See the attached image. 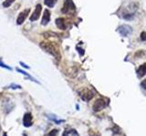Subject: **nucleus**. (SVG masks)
Here are the masks:
<instances>
[{
    "mask_svg": "<svg viewBox=\"0 0 146 136\" xmlns=\"http://www.w3.org/2000/svg\"><path fill=\"white\" fill-rule=\"evenodd\" d=\"M40 47L42 48L44 51H46L47 53L51 54V56H54L55 58L57 59V60H60L61 54H60V53H59L58 48L53 43L42 42V43H40Z\"/></svg>",
    "mask_w": 146,
    "mask_h": 136,
    "instance_id": "1",
    "label": "nucleus"
},
{
    "mask_svg": "<svg viewBox=\"0 0 146 136\" xmlns=\"http://www.w3.org/2000/svg\"><path fill=\"white\" fill-rule=\"evenodd\" d=\"M80 96L82 100H83V101L88 102V101H90V100L92 99V97L94 96V94H93L92 91H90V89L84 88L80 92Z\"/></svg>",
    "mask_w": 146,
    "mask_h": 136,
    "instance_id": "2",
    "label": "nucleus"
},
{
    "mask_svg": "<svg viewBox=\"0 0 146 136\" xmlns=\"http://www.w3.org/2000/svg\"><path fill=\"white\" fill-rule=\"evenodd\" d=\"M106 106H107V102L105 101L104 99L100 98L95 101V103L93 104V110L95 112H99L100 110H102V109L105 108Z\"/></svg>",
    "mask_w": 146,
    "mask_h": 136,
    "instance_id": "3",
    "label": "nucleus"
},
{
    "mask_svg": "<svg viewBox=\"0 0 146 136\" xmlns=\"http://www.w3.org/2000/svg\"><path fill=\"white\" fill-rule=\"evenodd\" d=\"M118 31H119V33L121 34V36L126 37V36L130 35L132 33V28L128 25H122L118 28Z\"/></svg>",
    "mask_w": 146,
    "mask_h": 136,
    "instance_id": "4",
    "label": "nucleus"
},
{
    "mask_svg": "<svg viewBox=\"0 0 146 136\" xmlns=\"http://www.w3.org/2000/svg\"><path fill=\"white\" fill-rule=\"evenodd\" d=\"M41 11H42V7H41V5L40 4H38L36 6V8H35V10L34 12L31 14V16H30V21L31 22H35L39 18L40 15H41Z\"/></svg>",
    "mask_w": 146,
    "mask_h": 136,
    "instance_id": "5",
    "label": "nucleus"
},
{
    "mask_svg": "<svg viewBox=\"0 0 146 136\" xmlns=\"http://www.w3.org/2000/svg\"><path fill=\"white\" fill-rule=\"evenodd\" d=\"M70 9L71 10H75V5L73 4L72 0H66L65 3H64V6L61 9V12L64 14H67Z\"/></svg>",
    "mask_w": 146,
    "mask_h": 136,
    "instance_id": "6",
    "label": "nucleus"
},
{
    "mask_svg": "<svg viewBox=\"0 0 146 136\" xmlns=\"http://www.w3.org/2000/svg\"><path fill=\"white\" fill-rule=\"evenodd\" d=\"M29 9H26V10L22 11L19 15H18L17 18V25H22L23 23L25 22V20L27 19V15L29 14Z\"/></svg>",
    "mask_w": 146,
    "mask_h": 136,
    "instance_id": "7",
    "label": "nucleus"
},
{
    "mask_svg": "<svg viewBox=\"0 0 146 136\" xmlns=\"http://www.w3.org/2000/svg\"><path fill=\"white\" fill-rule=\"evenodd\" d=\"M23 124L25 127H30L32 125V114L30 112L25 113L23 117Z\"/></svg>",
    "mask_w": 146,
    "mask_h": 136,
    "instance_id": "8",
    "label": "nucleus"
},
{
    "mask_svg": "<svg viewBox=\"0 0 146 136\" xmlns=\"http://www.w3.org/2000/svg\"><path fill=\"white\" fill-rule=\"evenodd\" d=\"M56 26H57V27L58 29L65 30L66 27H67L65 19H64V18H61V17L57 18V19H56Z\"/></svg>",
    "mask_w": 146,
    "mask_h": 136,
    "instance_id": "9",
    "label": "nucleus"
},
{
    "mask_svg": "<svg viewBox=\"0 0 146 136\" xmlns=\"http://www.w3.org/2000/svg\"><path fill=\"white\" fill-rule=\"evenodd\" d=\"M49 21H50V12L48 10V9H46L44 11V15L42 17V21H41V25L42 26L48 25Z\"/></svg>",
    "mask_w": 146,
    "mask_h": 136,
    "instance_id": "10",
    "label": "nucleus"
},
{
    "mask_svg": "<svg viewBox=\"0 0 146 136\" xmlns=\"http://www.w3.org/2000/svg\"><path fill=\"white\" fill-rule=\"evenodd\" d=\"M137 75H138L139 77H143V75H146V63L140 65L138 70H137Z\"/></svg>",
    "mask_w": 146,
    "mask_h": 136,
    "instance_id": "11",
    "label": "nucleus"
},
{
    "mask_svg": "<svg viewBox=\"0 0 146 136\" xmlns=\"http://www.w3.org/2000/svg\"><path fill=\"white\" fill-rule=\"evenodd\" d=\"M63 136H80V135L75 129H70L64 131Z\"/></svg>",
    "mask_w": 146,
    "mask_h": 136,
    "instance_id": "12",
    "label": "nucleus"
},
{
    "mask_svg": "<svg viewBox=\"0 0 146 136\" xmlns=\"http://www.w3.org/2000/svg\"><path fill=\"white\" fill-rule=\"evenodd\" d=\"M44 3L48 7L52 8V7H54L55 5H56L57 0H44Z\"/></svg>",
    "mask_w": 146,
    "mask_h": 136,
    "instance_id": "13",
    "label": "nucleus"
},
{
    "mask_svg": "<svg viewBox=\"0 0 146 136\" xmlns=\"http://www.w3.org/2000/svg\"><path fill=\"white\" fill-rule=\"evenodd\" d=\"M48 118L50 120H52L53 122H55L56 124H60V122H64V120H58L57 119V117L55 116V115H48Z\"/></svg>",
    "mask_w": 146,
    "mask_h": 136,
    "instance_id": "14",
    "label": "nucleus"
},
{
    "mask_svg": "<svg viewBox=\"0 0 146 136\" xmlns=\"http://www.w3.org/2000/svg\"><path fill=\"white\" fill-rule=\"evenodd\" d=\"M14 2H15V0H6V1L3 3V7H9Z\"/></svg>",
    "mask_w": 146,
    "mask_h": 136,
    "instance_id": "15",
    "label": "nucleus"
},
{
    "mask_svg": "<svg viewBox=\"0 0 146 136\" xmlns=\"http://www.w3.org/2000/svg\"><path fill=\"white\" fill-rule=\"evenodd\" d=\"M17 72H19V73H21V74L22 75H26V76H27V77H29V78L32 80V81H34V82H36V83H38V82H36L34 78H33V77H32V76H30L29 74H27V72H25V71H23V70H20V69H17Z\"/></svg>",
    "mask_w": 146,
    "mask_h": 136,
    "instance_id": "16",
    "label": "nucleus"
},
{
    "mask_svg": "<svg viewBox=\"0 0 146 136\" xmlns=\"http://www.w3.org/2000/svg\"><path fill=\"white\" fill-rule=\"evenodd\" d=\"M58 130L57 129H54L52 131H50V133L47 134V136H58Z\"/></svg>",
    "mask_w": 146,
    "mask_h": 136,
    "instance_id": "17",
    "label": "nucleus"
},
{
    "mask_svg": "<svg viewBox=\"0 0 146 136\" xmlns=\"http://www.w3.org/2000/svg\"><path fill=\"white\" fill-rule=\"evenodd\" d=\"M89 133L90 136H100V133H98V131H93V130H90L89 131Z\"/></svg>",
    "mask_w": 146,
    "mask_h": 136,
    "instance_id": "18",
    "label": "nucleus"
},
{
    "mask_svg": "<svg viewBox=\"0 0 146 136\" xmlns=\"http://www.w3.org/2000/svg\"><path fill=\"white\" fill-rule=\"evenodd\" d=\"M0 67L6 68V69H7V70H11V67H9V66L6 65H5V63H2L1 61H0Z\"/></svg>",
    "mask_w": 146,
    "mask_h": 136,
    "instance_id": "19",
    "label": "nucleus"
},
{
    "mask_svg": "<svg viewBox=\"0 0 146 136\" xmlns=\"http://www.w3.org/2000/svg\"><path fill=\"white\" fill-rule=\"evenodd\" d=\"M141 39L143 41H146V32H143L141 34Z\"/></svg>",
    "mask_w": 146,
    "mask_h": 136,
    "instance_id": "20",
    "label": "nucleus"
},
{
    "mask_svg": "<svg viewBox=\"0 0 146 136\" xmlns=\"http://www.w3.org/2000/svg\"><path fill=\"white\" fill-rule=\"evenodd\" d=\"M141 87H143V88H144V89L146 90V79H144V80H143V82H141Z\"/></svg>",
    "mask_w": 146,
    "mask_h": 136,
    "instance_id": "21",
    "label": "nucleus"
},
{
    "mask_svg": "<svg viewBox=\"0 0 146 136\" xmlns=\"http://www.w3.org/2000/svg\"><path fill=\"white\" fill-rule=\"evenodd\" d=\"M10 87L13 88V89H17V88L20 89V88H21V86H20V85H16V84H11V85H10Z\"/></svg>",
    "mask_w": 146,
    "mask_h": 136,
    "instance_id": "22",
    "label": "nucleus"
},
{
    "mask_svg": "<svg viewBox=\"0 0 146 136\" xmlns=\"http://www.w3.org/2000/svg\"><path fill=\"white\" fill-rule=\"evenodd\" d=\"M20 65L23 66V67H26V68H29V66H27V65H25V63H22V62H20Z\"/></svg>",
    "mask_w": 146,
    "mask_h": 136,
    "instance_id": "23",
    "label": "nucleus"
},
{
    "mask_svg": "<svg viewBox=\"0 0 146 136\" xmlns=\"http://www.w3.org/2000/svg\"><path fill=\"white\" fill-rule=\"evenodd\" d=\"M0 131H1V126H0Z\"/></svg>",
    "mask_w": 146,
    "mask_h": 136,
    "instance_id": "24",
    "label": "nucleus"
}]
</instances>
